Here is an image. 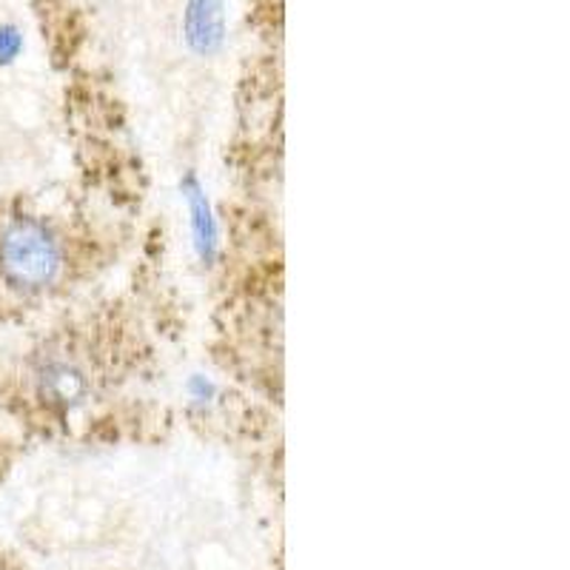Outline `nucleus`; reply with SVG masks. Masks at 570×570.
<instances>
[{"label":"nucleus","instance_id":"nucleus-5","mask_svg":"<svg viewBox=\"0 0 570 570\" xmlns=\"http://www.w3.org/2000/svg\"><path fill=\"white\" fill-rule=\"evenodd\" d=\"M23 52V35L12 23H0V66H9Z\"/></svg>","mask_w":570,"mask_h":570},{"label":"nucleus","instance_id":"nucleus-6","mask_svg":"<svg viewBox=\"0 0 570 570\" xmlns=\"http://www.w3.org/2000/svg\"><path fill=\"white\" fill-rule=\"evenodd\" d=\"M186 391H188V400H191V405H197V409H208V405L217 400V385H214L212 380L203 374L188 376Z\"/></svg>","mask_w":570,"mask_h":570},{"label":"nucleus","instance_id":"nucleus-3","mask_svg":"<svg viewBox=\"0 0 570 570\" xmlns=\"http://www.w3.org/2000/svg\"><path fill=\"white\" fill-rule=\"evenodd\" d=\"M180 195L188 206V223H191V246L203 266H214L220 257V223L214 217V208L206 197L200 177L186 171L180 180Z\"/></svg>","mask_w":570,"mask_h":570},{"label":"nucleus","instance_id":"nucleus-4","mask_svg":"<svg viewBox=\"0 0 570 570\" xmlns=\"http://www.w3.org/2000/svg\"><path fill=\"white\" fill-rule=\"evenodd\" d=\"M183 40L195 55L212 58L226 43V7L223 0H186Z\"/></svg>","mask_w":570,"mask_h":570},{"label":"nucleus","instance_id":"nucleus-2","mask_svg":"<svg viewBox=\"0 0 570 570\" xmlns=\"http://www.w3.org/2000/svg\"><path fill=\"white\" fill-rule=\"evenodd\" d=\"M35 389L49 409L71 411L89 400L91 380L80 363L52 354L40 360L35 368Z\"/></svg>","mask_w":570,"mask_h":570},{"label":"nucleus","instance_id":"nucleus-1","mask_svg":"<svg viewBox=\"0 0 570 570\" xmlns=\"http://www.w3.org/2000/svg\"><path fill=\"white\" fill-rule=\"evenodd\" d=\"M66 248L52 223L18 214L0 226V279L14 292L35 294L60 283Z\"/></svg>","mask_w":570,"mask_h":570}]
</instances>
